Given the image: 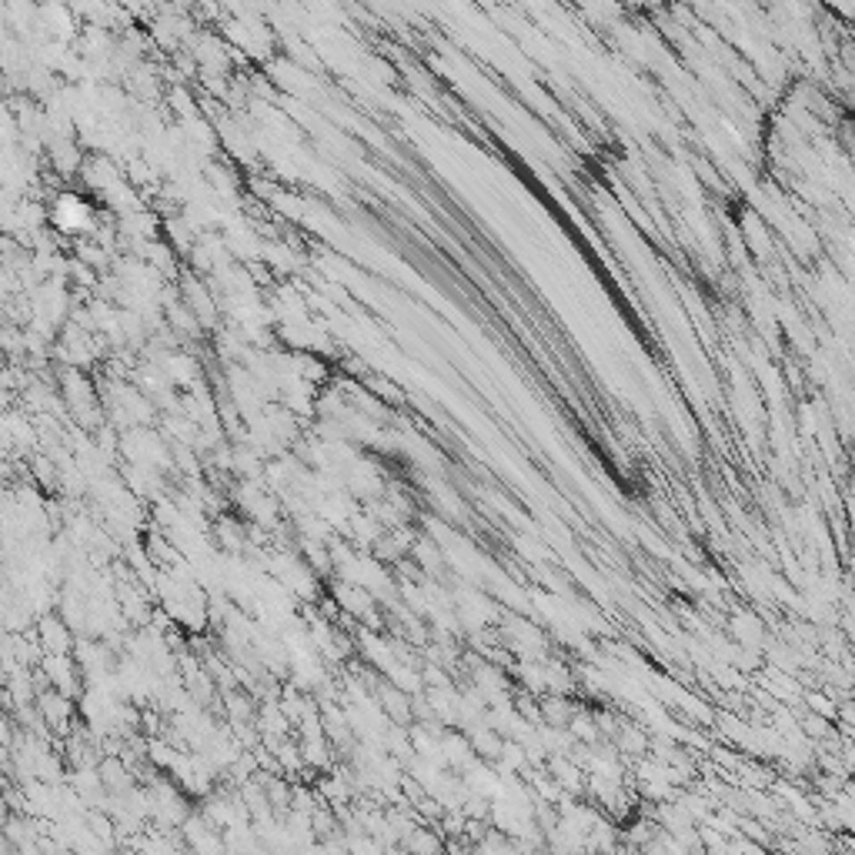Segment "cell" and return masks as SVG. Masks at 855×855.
<instances>
[{"mask_svg": "<svg viewBox=\"0 0 855 855\" xmlns=\"http://www.w3.org/2000/svg\"><path fill=\"white\" fill-rule=\"evenodd\" d=\"M38 632H40V645H44L47 655H67V641H71V635H67V625L61 622V618H54V615L40 618Z\"/></svg>", "mask_w": 855, "mask_h": 855, "instance_id": "obj_2", "label": "cell"}, {"mask_svg": "<svg viewBox=\"0 0 855 855\" xmlns=\"http://www.w3.org/2000/svg\"><path fill=\"white\" fill-rule=\"evenodd\" d=\"M0 742H7V715L0 712Z\"/></svg>", "mask_w": 855, "mask_h": 855, "instance_id": "obj_4", "label": "cell"}, {"mask_svg": "<svg viewBox=\"0 0 855 855\" xmlns=\"http://www.w3.org/2000/svg\"><path fill=\"white\" fill-rule=\"evenodd\" d=\"M38 708H40V715H44V722H51V725H64L67 718H71V705H67V699L54 689L40 695Z\"/></svg>", "mask_w": 855, "mask_h": 855, "instance_id": "obj_3", "label": "cell"}, {"mask_svg": "<svg viewBox=\"0 0 855 855\" xmlns=\"http://www.w3.org/2000/svg\"><path fill=\"white\" fill-rule=\"evenodd\" d=\"M401 849L408 855H445V839L438 829H424V826H415V829L405 835Z\"/></svg>", "mask_w": 855, "mask_h": 855, "instance_id": "obj_1", "label": "cell"}]
</instances>
